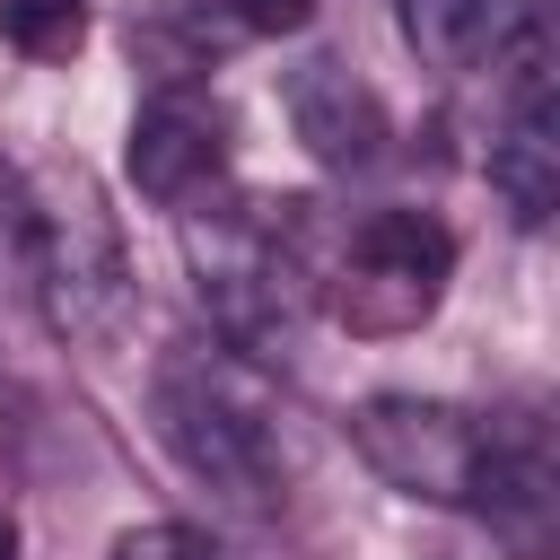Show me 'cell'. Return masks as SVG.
Here are the masks:
<instances>
[{"instance_id": "cell-1", "label": "cell", "mask_w": 560, "mask_h": 560, "mask_svg": "<svg viewBox=\"0 0 560 560\" xmlns=\"http://www.w3.org/2000/svg\"><path fill=\"white\" fill-rule=\"evenodd\" d=\"M289 219L271 210H245V201H201L184 210V262H192V289H201V315L228 350L245 359H280L298 341V324L315 315V254H306V228H298V201H280Z\"/></svg>"}, {"instance_id": "cell-2", "label": "cell", "mask_w": 560, "mask_h": 560, "mask_svg": "<svg viewBox=\"0 0 560 560\" xmlns=\"http://www.w3.org/2000/svg\"><path fill=\"white\" fill-rule=\"evenodd\" d=\"M149 402H158V438L210 481V490H236V499H262L280 472H289V411H280V385L262 359L228 350L219 332L210 341H175L149 376Z\"/></svg>"}, {"instance_id": "cell-3", "label": "cell", "mask_w": 560, "mask_h": 560, "mask_svg": "<svg viewBox=\"0 0 560 560\" xmlns=\"http://www.w3.org/2000/svg\"><path fill=\"white\" fill-rule=\"evenodd\" d=\"M18 254H26V280L44 298V324L79 350H114L131 332V254H122V228L105 210V192L79 175V166H44L18 201Z\"/></svg>"}, {"instance_id": "cell-4", "label": "cell", "mask_w": 560, "mask_h": 560, "mask_svg": "<svg viewBox=\"0 0 560 560\" xmlns=\"http://www.w3.org/2000/svg\"><path fill=\"white\" fill-rule=\"evenodd\" d=\"M446 280H455V236H446L429 210H359V219L341 228L332 262L315 271V298H324L350 332L385 341V332L429 324L438 298H446Z\"/></svg>"}, {"instance_id": "cell-5", "label": "cell", "mask_w": 560, "mask_h": 560, "mask_svg": "<svg viewBox=\"0 0 560 560\" xmlns=\"http://www.w3.org/2000/svg\"><path fill=\"white\" fill-rule=\"evenodd\" d=\"M350 446L385 490H402L420 508H472L481 455H490V411H464L438 394H368L350 411Z\"/></svg>"}, {"instance_id": "cell-6", "label": "cell", "mask_w": 560, "mask_h": 560, "mask_svg": "<svg viewBox=\"0 0 560 560\" xmlns=\"http://www.w3.org/2000/svg\"><path fill=\"white\" fill-rule=\"evenodd\" d=\"M402 44L429 70L490 79L508 105L560 96V44L542 0H402Z\"/></svg>"}, {"instance_id": "cell-7", "label": "cell", "mask_w": 560, "mask_h": 560, "mask_svg": "<svg viewBox=\"0 0 560 560\" xmlns=\"http://www.w3.org/2000/svg\"><path fill=\"white\" fill-rule=\"evenodd\" d=\"M122 166L131 184L158 201V210H201L228 192V114L201 79H158L131 114V140H122Z\"/></svg>"}, {"instance_id": "cell-8", "label": "cell", "mask_w": 560, "mask_h": 560, "mask_svg": "<svg viewBox=\"0 0 560 560\" xmlns=\"http://www.w3.org/2000/svg\"><path fill=\"white\" fill-rule=\"evenodd\" d=\"M472 516H481L516 560H551V551H560V455H551V429H542L534 411H499V420H490V455H481Z\"/></svg>"}, {"instance_id": "cell-9", "label": "cell", "mask_w": 560, "mask_h": 560, "mask_svg": "<svg viewBox=\"0 0 560 560\" xmlns=\"http://www.w3.org/2000/svg\"><path fill=\"white\" fill-rule=\"evenodd\" d=\"M280 114H289L298 149H306L324 175H359V166H376L385 140H394L385 96H376L350 61H332V52H315V61H298V70L280 79Z\"/></svg>"}, {"instance_id": "cell-10", "label": "cell", "mask_w": 560, "mask_h": 560, "mask_svg": "<svg viewBox=\"0 0 560 560\" xmlns=\"http://www.w3.org/2000/svg\"><path fill=\"white\" fill-rule=\"evenodd\" d=\"M490 192L516 228H542L560 210V96H516L490 140Z\"/></svg>"}, {"instance_id": "cell-11", "label": "cell", "mask_w": 560, "mask_h": 560, "mask_svg": "<svg viewBox=\"0 0 560 560\" xmlns=\"http://www.w3.org/2000/svg\"><path fill=\"white\" fill-rule=\"evenodd\" d=\"M0 44L26 61H70L88 44V0H0Z\"/></svg>"}, {"instance_id": "cell-12", "label": "cell", "mask_w": 560, "mask_h": 560, "mask_svg": "<svg viewBox=\"0 0 560 560\" xmlns=\"http://www.w3.org/2000/svg\"><path fill=\"white\" fill-rule=\"evenodd\" d=\"M114 560H228V542H210L201 525H131Z\"/></svg>"}, {"instance_id": "cell-13", "label": "cell", "mask_w": 560, "mask_h": 560, "mask_svg": "<svg viewBox=\"0 0 560 560\" xmlns=\"http://www.w3.org/2000/svg\"><path fill=\"white\" fill-rule=\"evenodd\" d=\"M228 18H236V35H298L315 18V0H228Z\"/></svg>"}, {"instance_id": "cell-14", "label": "cell", "mask_w": 560, "mask_h": 560, "mask_svg": "<svg viewBox=\"0 0 560 560\" xmlns=\"http://www.w3.org/2000/svg\"><path fill=\"white\" fill-rule=\"evenodd\" d=\"M0 560H18V525L9 516H0Z\"/></svg>"}]
</instances>
